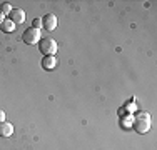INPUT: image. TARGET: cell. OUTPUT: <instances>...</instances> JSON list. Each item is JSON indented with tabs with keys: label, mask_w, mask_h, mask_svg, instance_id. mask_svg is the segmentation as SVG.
<instances>
[{
	"label": "cell",
	"mask_w": 157,
	"mask_h": 150,
	"mask_svg": "<svg viewBox=\"0 0 157 150\" xmlns=\"http://www.w3.org/2000/svg\"><path fill=\"white\" fill-rule=\"evenodd\" d=\"M134 130L137 133H147L151 130V115L147 112H137L134 118Z\"/></svg>",
	"instance_id": "1"
},
{
	"label": "cell",
	"mask_w": 157,
	"mask_h": 150,
	"mask_svg": "<svg viewBox=\"0 0 157 150\" xmlns=\"http://www.w3.org/2000/svg\"><path fill=\"white\" fill-rule=\"evenodd\" d=\"M39 48L45 57H50V55H55L57 54V42L50 37H45V39H40V43H39Z\"/></svg>",
	"instance_id": "2"
},
{
	"label": "cell",
	"mask_w": 157,
	"mask_h": 150,
	"mask_svg": "<svg viewBox=\"0 0 157 150\" xmlns=\"http://www.w3.org/2000/svg\"><path fill=\"white\" fill-rule=\"evenodd\" d=\"M22 40H24L27 45H35V43H39L40 42V30H37V28H27L24 33H22Z\"/></svg>",
	"instance_id": "3"
},
{
	"label": "cell",
	"mask_w": 157,
	"mask_h": 150,
	"mask_svg": "<svg viewBox=\"0 0 157 150\" xmlns=\"http://www.w3.org/2000/svg\"><path fill=\"white\" fill-rule=\"evenodd\" d=\"M42 27L47 30V32H54L55 27H57V17L54 13H47L44 15L42 18Z\"/></svg>",
	"instance_id": "4"
},
{
	"label": "cell",
	"mask_w": 157,
	"mask_h": 150,
	"mask_svg": "<svg viewBox=\"0 0 157 150\" xmlns=\"http://www.w3.org/2000/svg\"><path fill=\"white\" fill-rule=\"evenodd\" d=\"M9 20H12L13 24H22L25 20V12L22 9H12V12L9 13Z\"/></svg>",
	"instance_id": "5"
},
{
	"label": "cell",
	"mask_w": 157,
	"mask_h": 150,
	"mask_svg": "<svg viewBox=\"0 0 157 150\" xmlns=\"http://www.w3.org/2000/svg\"><path fill=\"white\" fill-rule=\"evenodd\" d=\"M40 65H42L44 70H54L55 67H57V58H55V55H50V57H44L42 62H40Z\"/></svg>",
	"instance_id": "6"
},
{
	"label": "cell",
	"mask_w": 157,
	"mask_h": 150,
	"mask_svg": "<svg viewBox=\"0 0 157 150\" xmlns=\"http://www.w3.org/2000/svg\"><path fill=\"white\" fill-rule=\"evenodd\" d=\"M13 133V125L12 123H9L5 120V122H0V137H12Z\"/></svg>",
	"instance_id": "7"
},
{
	"label": "cell",
	"mask_w": 157,
	"mask_h": 150,
	"mask_svg": "<svg viewBox=\"0 0 157 150\" xmlns=\"http://www.w3.org/2000/svg\"><path fill=\"white\" fill-rule=\"evenodd\" d=\"M0 30L5 33H12L13 30H15V24H13L12 20H9V18H5V20L0 24Z\"/></svg>",
	"instance_id": "8"
},
{
	"label": "cell",
	"mask_w": 157,
	"mask_h": 150,
	"mask_svg": "<svg viewBox=\"0 0 157 150\" xmlns=\"http://www.w3.org/2000/svg\"><path fill=\"white\" fill-rule=\"evenodd\" d=\"M0 12H2L3 15H9L10 12H12V5H10V2H3L2 7H0Z\"/></svg>",
	"instance_id": "9"
},
{
	"label": "cell",
	"mask_w": 157,
	"mask_h": 150,
	"mask_svg": "<svg viewBox=\"0 0 157 150\" xmlns=\"http://www.w3.org/2000/svg\"><path fill=\"white\" fill-rule=\"evenodd\" d=\"M32 27L37 28V30H40V27H42V20H40V18H33V20H32Z\"/></svg>",
	"instance_id": "10"
},
{
	"label": "cell",
	"mask_w": 157,
	"mask_h": 150,
	"mask_svg": "<svg viewBox=\"0 0 157 150\" xmlns=\"http://www.w3.org/2000/svg\"><path fill=\"white\" fill-rule=\"evenodd\" d=\"M0 122H5V112L0 108Z\"/></svg>",
	"instance_id": "11"
},
{
	"label": "cell",
	"mask_w": 157,
	"mask_h": 150,
	"mask_svg": "<svg viewBox=\"0 0 157 150\" xmlns=\"http://www.w3.org/2000/svg\"><path fill=\"white\" fill-rule=\"evenodd\" d=\"M3 20H5V18H3V13H2V12H0V24H2V22H3Z\"/></svg>",
	"instance_id": "12"
}]
</instances>
